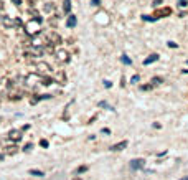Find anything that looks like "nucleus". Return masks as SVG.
<instances>
[{
  "instance_id": "f257e3e1",
  "label": "nucleus",
  "mask_w": 188,
  "mask_h": 180,
  "mask_svg": "<svg viewBox=\"0 0 188 180\" xmlns=\"http://www.w3.org/2000/svg\"><path fill=\"white\" fill-rule=\"evenodd\" d=\"M40 23H41V17H36V18H31L25 23V33L30 35V37H35V35L40 33Z\"/></svg>"
},
{
  "instance_id": "f03ea898",
  "label": "nucleus",
  "mask_w": 188,
  "mask_h": 180,
  "mask_svg": "<svg viewBox=\"0 0 188 180\" xmlns=\"http://www.w3.org/2000/svg\"><path fill=\"white\" fill-rule=\"evenodd\" d=\"M38 81H41V76L36 75V73H30V75L25 76V86H28V88H33V86H36Z\"/></svg>"
},
{
  "instance_id": "7ed1b4c3",
  "label": "nucleus",
  "mask_w": 188,
  "mask_h": 180,
  "mask_svg": "<svg viewBox=\"0 0 188 180\" xmlns=\"http://www.w3.org/2000/svg\"><path fill=\"white\" fill-rule=\"evenodd\" d=\"M45 37H46V42H48V45H51V46H58L59 43H61V37H59L56 32H48Z\"/></svg>"
},
{
  "instance_id": "20e7f679",
  "label": "nucleus",
  "mask_w": 188,
  "mask_h": 180,
  "mask_svg": "<svg viewBox=\"0 0 188 180\" xmlns=\"http://www.w3.org/2000/svg\"><path fill=\"white\" fill-rule=\"evenodd\" d=\"M31 46H36V48H41L43 45H48V42H46V37L41 33L35 35V37H31V43H30Z\"/></svg>"
},
{
  "instance_id": "39448f33",
  "label": "nucleus",
  "mask_w": 188,
  "mask_h": 180,
  "mask_svg": "<svg viewBox=\"0 0 188 180\" xmlns=\"http://www.w3.org/2000/svg\"><path fill=\"white\" fill-rule=\"evenodd\" d=\"M36 75H40L41 78H45V75H48V73L51 71V66L48 63H45V61H38L36 63Z\"/></svg>"
},
{
  "instance_id": "423d86ee",
  "label": "nucleus",
  "mask_w": 188,
  "mask_h": 180,
  "mask_svg": "<svg viewBox=\"0 0 188 180\" xmlns=\"http://www.w3.org/2000/svg\"><path fill=\"white\" fill-rule=\"evenodd\" d=\"M54 56H56V60H58L59 63H68L69 61V53L66 50H56L54 51Z\"/></svg>"
},
{
  "instance_id": "0eeeda50",
  "label": "nucleus",
  "mask_w": 188,
  "mask_h": 180,
  "mask_svg": "<svg viewBox=\"0 0 188 180\" xmlns=\"http://www.w3.org/2000/svg\"><path fill=\"white\" fill-rule=\"evenodd\" d=\"M25 55L26 56H43V48H36V46H30L25 50Z\"/></svg>"
},
{
  "instance_id": "6e6552de",
  "label": "nucleus",
  "mask_w": 188,
  "mask_h": 180,
  "mask_svg": "<svg viewBox=\"0 0 188 180\" xmlns=\"http://www.w3.org/2000/svg\"><path fill=\"white\" fill-rule=\"evenodd\" d=\"M10 86H12V83H9L7 78H0V94L9 93L10 91Z\"/></svg>"
},
{
  "instance_id": "1a4fd4ad",
  "label": "nucleus",
  "mask_w": 188,
  "mask_h": 180,
  "mask_svg": "<svg viewBox=\"0 0 188 180\" xmlns=\"http://www.w3.org/2000/svg\"><path fill=\"white\" fill-rule=\"evenodd\" d=\"M0 22H2V25L7 27V28H12V27H15V20H13L12 17H9V15H4V17H0Z\"/></svg>"
},
{
  "instance_id": "9d476101",
  "label": "nucleus",
  "mask_w": 188,
  "mask_h": 180,
  "mask_svg": "<svg viewBox=\"0 0 188 180\" xmlns=\"http://www.w3.org/2000/svg\"><path fill=\"white\" fill-rule=\"evenodd\" d=\"M144 165H145V160H144V159L130 160V169H132V170H139V169H142Z\"/></svg>"
},
{
  "instance_id": "9b49d317",
  "label": "nucleus",
  "mask_w": 188,
  "mask_h": 180,
  "mask_svg": "<svg viewBox=\"0 0 188 180\" xmlns=\"http://www.w3.org/2000/svg\"><path fill=\"white\" fill-rule=\"evenodd\" d=\"M9 139H10V141H13V142H18V141H21V131L12 129V131L9 132Z\"/></svg>"
},
{
  "instance_id": "f8f14e48",
  "label": "nucleus",
  "mask_w": 188,
  "mask_h": 180,
  "mask_svg": "<svg viewBox=\"0 0 188 180\" xmlns=\"http://www.w3.org/2000/svg\"><path fill=\"white\" fill-rule=\"evenodd\" d=\"M127 147V141H121V142L114 144V146H111V151L112 152H117V151H122V149H125Z\"/></svg>"
},
{
  "instance_id": "ddd939ff",
  "label": "nucleus",
  "mask_w": 188,
  "mask_h": 180,
  "mask_svg": "<svg viewBox=\"0 0 188 180\" xmlns=\"http://www.w3.org/2000/svg\"><path fill=\"white\" fill-rule=\"evenodd\" d=\"M76 23H78V18H76L74 15H69V17H68V20H66V25H68V28H74V27H76Z\"/></svg>"
},
{
  "instance_id": "4468645a",
  "label": "nucleus",
  "mask_w": 188,
  "mask_h": 180,
  "mask_svg": "<svg viewBox=\"0 0 188 180\" xmlns=\"http://www.w3.org/2000/svg\"><path fill=\"white\" fill-rule=\"evenodd\" d=\"M157 60H159V55H157V53H154V55H150L149 58H145V60H144V65L147 66V65H150V63H155Z\"/></svg>"
},
{
  "instance_id": "2eb2a0df",
  "label": "nucleus",
  "mask_w": 188,
  "mask_h": 180,
  "mask_svg": "<svg viewBox=\"0 0 188 180\" xmlns=\"http://www.w3.org/2000/svg\"><path fill=\"white\" fill-rule=\"evenodd\" d=\"M63 12L64 13L71 12V0H64V2H63Z\"/></svg>"
},
{
  "instance_id": "dca6fc26",
  "label": "nucleus",
  "mask_w": 188,
  "mask_h": 180,
  "mask_svg": "<svg viewBox=\"0 0 188 180\" xmlns=\"http://www.w3.org/2000/svg\"><path fill=\"white\" fill-rule=\"evenodd\" d=\"M21 98V93H18V91H13V93H9V99L10 101H17V99H20Z\"/></svg>"
},
{
  "instance_id": "f3484780",
  "label": "nucleus",
  "mask_w": 188,
  "mask_h": 180,
  "mask_svg": "<svg viewBox=\"0 0 188 180\" xmlns=\"http://www.w3.org/2000/svg\"><path fill=\"white\" fill-rule=\"evenodd\" d=\"M30 175H33V177H45V174H43L41 170H36V169H31V170H28Z\"/></svg>"
},
{
  "instance_id": "a211bd4d",
  "label": "nucleus",
  "mask_w": 188,
  "mask_h": 180,
  "mask_svg": "<svg viewBox=\"0 0 188 180\" xmlns=\"http://www.w3.org/2000/svg\"><path fill=\"white\" fill-rule=\"evenodd\" d=\"M15 152H17V147L15 146H10V147H5V154H15Z\"/></svg>"
},
{
  "instance_id": "6ab92c4d",
  "label": "nucleus",
  "mask_w": 188,
  "mask_h": 180,
  "mask_svg": "<svg viewBox=\"0 0 188 180\" xmlns=\"http://www.w3.org/2000/svg\"><path fill=\"white\" fill-rule=\"evenodd\" d=\"M99 108H106V109H109V111H114V108H112V106H109L106 101H101V103H99Z\"/></svg>"
},
{
  "instance_id": "aec40b11",
  "label": "nucleus",
  "mask_w": 188,
  "mask_h": 180,
  "mask_svg": "<svg viewBox=\"0 0 188 180\" xmlns=\"http://www.w3.org/2000/svg\"><path fill=\"white\" fill-rule=\"evenodd\" d=\"M121 61H122V63H124V65H130V63H132V61H130V58H129V56H127V55H122Z\"/></svg>"
},
{
  "instance_id": "412c9836",
  "label": "nucleus",
  "mask_w": 188,
  "mask_h": 180,
  "mask_svg": "<svg viewBox=\"0 0 188 180\" xmlns=\"http://www.w3.org/2000/svg\"><path fill=\"white\" fill-rule=\"evenodd\" d=\"M139 81H140V76H139V75H134L132 78H130V83H134V84H137Z\"/></svg>"
},
{
  "instance_id": "4be33fe9",
  "label": "nucleus",
  "mask_w": 188,
  "mask_h": 180,
  "mask_svg": "<svg viewBox=\"0 0 188 180\" xmlns=\"http://www.w3.org/2000/svg\"><path fill=\"white\" fill-rule=\"evenodd\" d=\"M152 83H154L155 86H159V84L162 83V78H159V76H155V78H152Z\"/></svg>"
},
{
  "instance_id": "5701e85b",
  "label": "nucleus",
  "mask_w": 188,
  "mask_h": 180,
  "mask_svg": "<svg viewBox=\"0 0 188 180\" xmlns=\"http://www.w3.org/2000/svg\"><path fill=\"white\" fill-rule=\"evenodd\" d=\"M31 149H33V144H31V142H28L25 147H23V151H25V152H30Z\"/></svg>"
},
{
  "instance_id": "b1692460",
  "label": "nucleus",
  "mask_w": 188,
  "mask_h": 180,
  "mask_svg": "<svg viewBox=\"0 0 188 180\" xmlns=\"http://www.w3.org/2000/svg\"><path fill=\"white\" fill-rule=\"evenodd\" d=\"M40 146H41L43 149H46V147L50 146V144H48V141H46V139H41V141H40Z\"/></svg>"
},
{
  "instance_id": "393cba45",
  "label": "nucleus",
  "mask_w": 188,
  "mask_h": 180,
  "mask_svg": "<svg viewBox=\"0 0 188 180\" xmlns=\"http://www.w3.org/2000/svg\"><path fill=\"white\" fill-rule=\"evenodd\" d=\"M144 20H145V22H149V20H150V22H154V20H157V18H155V17H149V15H144Z\"/></svg>"
},
{
  "instance_id": "a878e982",
  "label": "nucleus",
  "mask_w": 188,
  "mask_h": 180,
  "mask_svg": "<svg viewBox=\"0 0 188 180\" xmlns=\"http://www.w3.org/2000/svg\"><path fill=\"white\" fill-rule=\"evenodd\" d=\"M53 9H54V5H53V4H51V5H50V4H48V5H45V10H46V12H51Z\"/></svg>"
},
{
  "instance_id": "bb28decb",
  "label": "nucleus",
  "mask_w": 188,
  "mask_h": 180,
  "mask_svg": "<svg viewBox=\"0 0 188 180\" xmlns=\"http://www.w3.org/2000/svg\"><path fill=\"white\" fill-rule=\"evenodd\" d=\"M178 5H180V7H187L188 2H187V0H178Z\"/></svg>"
},
{
  "instance_id": "cd10ccee",
  "label": "nucleus",
  "mask_w": 188,
  "mask_h": 180,
  "mask_svg": "<svg viewBox=\"0 0 188 180\" xmlns=\"http://www.w3.org/2000/svg\"><path fill=\"white\" fill-rule=\"evenodd\" d=\"M86 170H88V167H86V165H83V167L78 169V174H83V172H86Z\"/></svg>"
},
{
  "instance_id": "c85d7f7f",
  "label": "nucleus",
  "mask_w": 188,
  "mask_h": 180,
  "mask_svg": "<svg viewBox=\"0 0 188 180\" xmlns=\"http://www.w3.org/2000/svg\"><path fill=\"white\" fill-rule=\"evenodd\" d=\"M13 2V5H17V7H20L21 4H23V2H21V0H12Z\"/></svg>"
},
{
  "instance_id": "c756f323",
  "label": "nucleus",
  "mask_w": 188,
  "mask_h": 180,
  "mask_svg": "<svg viewBox=\"0 0 188 180\" xmlns=\"http://www.w3.org/2000/svg\"><path fill=\"white\" fill-rule=\"evenodd\" d=\"M111 86H112V83H111V81H107V80H106V81H104V88H111Z\"/></svg>"
},
{
  "instance_id": "7c9ffc66",
  "label": "nucleus",
  "mask_w": 188,
  "mask_h": 180,
  "mask_svg": "<svg viewBox=\"0 0 188 180\" xmlns=\"http://www.w3.org/2000/svg\"><path fill=\"white\" fill-rule=\"evenodd\" d=\"M168 46H170V48H177V43L175 42H168Z\"/></svg>"
},
{
  "instance_id": "2f4dec72",
  "label": "nucleus",
  "mask_w": 188,
  "mask_h": 180,
  "mask_svg": "<svg viewBox=\"0 0 188 180\" xmlns=\"http://www.w3.org/2000/svg\"><path fill=\"white\" fill-rule=\"evenodd\" d=\"M91 4H92V5H96V7H97V5H101V0H92Z\"/></svg>"
},
{
  "instance_id": "473e14b6",
  "label": "nucleus",
  "mask_w": 188,
  "mask_h": 180,
  "mask_svg": "<svg viewBox=\"0 0 188 180\" xmlns=\"http://www.w3.org/2000/svg\"><path fill=\"white\" fill-rule=\"evenodd\" d=\"M160 4H162V0H155V2H154V5H155V7H159Z\"/></svg>"
},
{
  "instance_id": "72a5a7b5",
  "label": "nucleus",
  "mask_w": 188,
  "mask_h": 180,
  "mask_svg": "<svg viewBox=\"0 0 188 180\" xmlns=\"http://www.w3.org/2000/svg\"><path fill=\"white\" fill-rule=\"evenodd\" d=\"M4 7H5V5H4V0H0V10H4Z\"/></svg>"
},
{
  "instance_id": "f704fd0d",
  "label": "nucleus",
  "mask_w": 188,
  "mask_h": 180,
  "mask_svg": "<svg viewBox=\"0 0 188 180\" xmlns=\"http://www.w3.org/2000/svg\"><path fill=\"white\" fill-rule=\"evenodd\" d=\"M4 159H5V154H0V162H2Z\"/></svg>"
},
{
  "instance_id": "c9c22d12",
  "label": "nucleus",
  "mask_w": 188,
  "mask_h": 180,
  "mask_svg": "<svg viewBox=\"0 0 188 180\" xmlns=\"http://www.w3.org/2000/svg\"><path fill=\"white\" fill-rule=\"evenodd\" d=\"M183 73H188V70H183Z\"/></svg>"
},
{
  "instance_id": "e433bc0d",
  "label": "nucleus",
  "mask_w": 188,
  "mask_h": 180,
  "mask_svg": "<svg viewBox=\"0 0 188 180\" xmlns=\"http://www.w3.org/2000/svg\"><path fill=\"white\" fill-rule=\"evenodd\" d=\"M182 180H188V177H185V179H182Z\"/></svg>"
},
{
  "instance_id": "4c0bfd02",
  "label": "nucleus",
  "mask_w": 188,
  "mask_h": 180,
  "mask_svg": "<svg viewBox=\"0 0 188 180\" xmlns=\"http://www.w3.org/2000/svg\"><path fill=\"white\" fill-rule=\"evenodd\" d=\"M74 180H78V179H74Z\"/></svg>"
},
{
  "instance_id": "58836bf2",
  "label": "nucleus",
  "mask_w": 188,
  "mask_h": 180,
  "mask_svg": "<svg viewBox=\"0 0 188 180\" xmlns=\"http://www.w3.org/2000/svg\"><path fill=\"white\" fill-rule=\"evenodd\" d=\"M187 65H188V61H187Z\"/></svg>"
}]
</instances>
